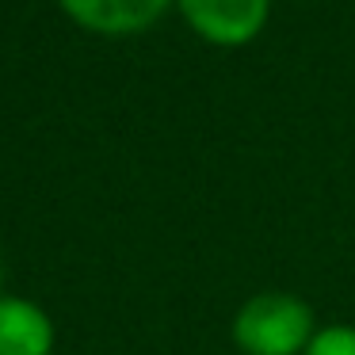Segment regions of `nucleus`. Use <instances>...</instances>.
Listing matches in <instances>:
<instances>
[{
    "label": "nucleus",
    "mask_w": 355,
    "mask_h": 355,
    "mask_svg": "<svg viewBox=\"0 0 355 355\" xmlns=\"http://www.w3.org/2000/svg\"><path fill=\"white\" fill-rule=\"evenodd\" d=\"M176 12L202 42L218 50H241L263 35L271 0H176Z\"/></svg>",
    "instance_id": "2"
},
{
    "label": "nucleus",
    "mask_w": 355,
    "mask_h": 355,
    "mask_svg": "<svg viewBox=\"0 0 355 355\" xmlns=\"http://www.w3.org/2000/svg\"><path fill=\"white\" fill-rule=\"evenodd\" d=\"M302 355H355V324H321Z\"/></svg>",
    "instance_id": "5"
},
{
    "label": "nucleus",
    "mask_w": 355,
    "mask_h": 355,
    "mask_svg": "<svg viewBox=\"0 0 355 355\" xmlns=\"http://www.w3.org/2000/svg\"><path fill=\"white\" fill-rule=\"evenodd\" d=\"M54 321L27 298H0V355H50Z\"/></svg>",
    "instance_id": "4"
},
{
    "label": "nucleus",
    "mask_w": 355,
    "mask_h": 355,
    "mask_svg": "<svg viewBox=\"0 0 355 355\" xmlns=\"http://www.w3.org/2000/svg\"><path fill=\"white\" fill-rule=\"evenodd\" d=\"M317 329L321 324L306 298L291 291H263L241 302L230 336L241 355H302Z\"/></svg>",
    "instance_id": "1"
},
{
    "label": "nucleus",
    "mask_w": 355,
    "mask_h": 355,
    "mask_svg": "<svg viewBox=\"0 0 355 355\" xmlns=\"http://www.w3.org/2000/svg\"><path fill=\"white\" fill-rule=\"evenodd\" d=\"M58 4L77 27L107 39L141 35L168 8H176V0H58Z\"/></svg>",
    "instance_id": "3"
}]
</instances>
